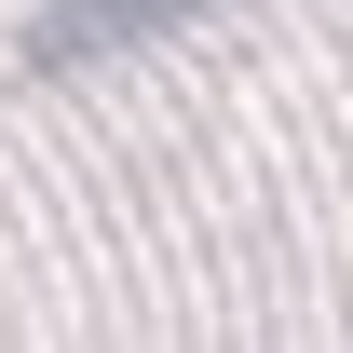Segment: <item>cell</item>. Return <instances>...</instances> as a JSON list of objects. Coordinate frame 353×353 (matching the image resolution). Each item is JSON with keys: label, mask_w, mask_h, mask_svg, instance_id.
<instances>
[{"label": "cell", "mask_w": 353, "mask_h": 353, "mask_svg": "<svg viewBox=\"0 0 353 353\" xmlns=\"http://www.w3.org/2000/svg\"><path fill=\"white\" fill-rule=\"evenodd\" d=\"M218 0H68V14H41L28 28V68H123V54L176 41V28H204Z\"/></svg>", "instance_id": "6da1fadb"}]
</instances>
